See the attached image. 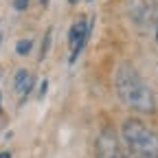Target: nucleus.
<instances>
[{"label":"nucleus","instance_id":"nucleus-11","mask_svg":"<svg viewBox=\"0 0 158 158\" xmlns=\"http://www.w3.org/2000/svg\"><path fill=\"white\" fill-rule=\"evenodd\" d=\"M0 114H2V94H0Z\"/></svg>","mask_w":158,"mask_h":158},{"label":"nucleus","instance_id":"nucleus-7","mask_svg":"<svg viewBox=\"0 0 158 158\" xmlns=\"http://www.w3.org/2000/svg\"><path fill=\"white\" fill-rule=\"evenodd\" d=\"M51 37H53V29H48V31H46V35H44V40H42V51H40V59H44V57H46V53H48V48H51Z\"/></svg>","mask_w":158,"mask_h":158},{"label":"nucleus","instance_id":"nucleus-5","mask_svg":"<svg viewBox=\"0 0 158 158\" xmlns=\"http://www.w3.org/2000/svg\"><path fill=\"white\" fill-rule=\"evenodd\" d=\"M33 86H35V81H33L31 73L27 68H20L15 73V77H13V90L20 94V103L27 101V97L33 92Z\"/></svg>","mask_w":158,"mask_h":158},{"label":"nucleus","instance_id":"nucleus-8","mask_svg":"<svg viewBox=\"0 0 158 158\" xmlns=\"http://www.w3.org/2000/svg\"><path fill=\"white\" fill-rule=\"evenodd\" d=\"M27 5H29V0H15V2H13V7H15L18 11H24Z\"/></svg>","mask_w":158,"mask_h":158},{"label":"nucleus","instance_id":"nucleus-6","mask_svg":"<svg viewBox=\"0 0 158 158\" xmlns=\"http://www.w3.org/2000/svg\"><path fill=\"white\" fill-rule=\"evenodd\" d=\"M31 48H33V42H31V40H20V42L15 44V53L18 55H29L31 53Z\"/></svg>","mask_w":158,"mask_h":158},{"label":"nucleus","instance_id":"nucleus-12","mask_svg":"<svg viewBox=\"0 0 158 158\" xmlns=\"http://www.w3.org/2000/svg\"><path fill=\"white\" fill-rule=\"evenodd\" d=\"M156 42H158V20H156Z\"/></svg>","mask_w":158,"mask_h":158},{"label":"nucleus","instance_id":"nucleus-13","mask_svg":"<svg viewBox=\"0 0 158 158\" xmlns=\"http://www.w3.org/2000/svg\"><path fill=\"white\" fill-rule=\"evenodd\" d=\"M40 2H42V7H46V5H48V0H40Z\"/></svg>","mask_w":158,"mask_h":158},{"label":"nucleus","instance_id":"nucleus-10","mask_svg":"<svg viewBox=\"0 0 158 158\" xmlns=\"http://www.w3.org/2000/svg\"><path fill=\"white\" fill-rule=\"evenodd\" d=\"M0 158H11V154L9 152H0Z\"/></svg>","mask_w":158,"mask_h":158},{"label":"nucleus","instance_id":"nucleus-9","mask_svg":"<svg viewBox=\"0 0 158 158\" xmlns=\"http://www.w3.org/2000/svg\"><path fill=\"white\" fill-rule=\"evenodd\" d=\"M46 90H48V81L44 79V81H42V86H40V97H44V94H46Z\"/></svg>","mask_w":158,"mask_h":158},{"label":"nucleus","instance_id":"nucleus-4","mask_svg":"<svg viewBox=\"0 0 158 158\" xmlns=\"http://www.w3.org/2000/svg\"><path fill=\"white\" fill-rule=\"evenodd\" d=\"M97 158H127L118 138L110 130L101 132L97 138Z\"/></svg>","mask_w":158,"mask_h":158},{"label":"nucleus","instance_id":"nucleus-14","mask_svg":"<svg viewBox=\"0 0 158 158\" xmlns=\"http://www.w3.org/2000/svg\"><path fill=\"white\" fill-rule=\"evenodd\" d=\"M68 2H70V5H75V2H79V0H68Z\"/></svg>","mask_w":158,"mask_h":158},{"label":"nucleus","instance_id":"nucleus-3","mask_svg":"<svg viewBox=\"0 0 158 158\" xmlns=\"http://www.w3.org/2000/svg\"><path fill=\"white\" fill-rule=\"evenodd\" d=\"M88 24H90L88 18H79V20H75V24L70 27V33H68V48H70L68 64H75L77 57L84 53L86 42H88V35H90V27Z\"/></svg>","mask_w":158,"mask_h":158},{"label":"nucleus","instance_id":"nucleus-2","mask_svg":"<svg viewBox=\"0 0 158 158\" xmlns=\"http://www.w3.org/2000/svg\"><path fill=\"white\" fill-rule=\"evenodd\" d=\"M121 138L132 158H158V132L141 118H125L121 125Z\"/></svg>","mask_w":158,"mask_h":158},{"label":"nucleus","instance_id":"nucleus-1","mask_svg":"<svg viewBox=\"0 0 158 158\" xmlns=\"http://www.w3.org/2000/svg\"><path fill=\"white\" fill-rule=\"evenodd\" d=\"M114 94L127 110L136 114H154L156 112V94L130 62H121L114 68Z\"/></svg>","mask_w":158,"mask_h":158},{"label":"nucleus","instance_id":"nucleus-15","mask_svg":"<svg viewBox=\"0 0 158 158\" xmlns=\"http://www.w3.org/2000/svg\"><path fill=\"white\" fill-rule=\"evenodd\" d=\"M86 2H92V0H86Z\"/></svg>","mask_w":158,"mask_h":158}]
</instances>
